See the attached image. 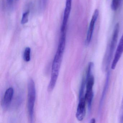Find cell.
I'll return each mask as SVG.
<instances>
[{
  "label": "cell",
  "instance_id": "5bb4252c",
  "mask_svg": "<svg viewBox=\"0 0 123 123\" xmlns=\"http://www.w3.org/2000/svg\"><path fill=\"white\" fill-rule=\"evenodd\" d=\"M19 0H7V4L9 6H12L15 5Z\"/></svg>",
  "mask_w": 123,
  "mask_h": 123
},
{
  "label": "cell",
  "instance_id": "7c38bea8",
  "mask_svg": "<svg viewBox=\"0 0 123 123\" xmlns=\"http://www.w3.org/2000/svg\"><path fill=\"white\" fill-rule=\"evenodd\" d=\"M47 0H39V7L41 9L43 10L46 7Z\"/></svg>",
  "mask_w": 123,
  "mask_h": 123
},
{
  "label": "cell",
  "instance_id": "30bf717a",
  "mask_svg": "<svg viewBox=\"0 0 123 123\" xmlns=\"http://www.w3.org/2000/svg\"><path fill=\"white\" fill-rule=\"evenodd\" d=\"M122 0H112L111 8L112 10L116 11L120 7Z\"/></svg>",
  "mask_w": 123,
  "mask_h": 123
},
{
  "label": "cell",
  "instance_id": "8fae6325",
  "mask_svg": "<svg viewBox=\"0 0 123 123\" xmlns=\"http://www.w3.org/2000/svg\"><path fill=\"white\" fill-rule=\"evenodd\" d=\"M29 11H26L23 14L21 20V24H25L28 23L29 21Z\"/></svg>",
  "mask_w": 123,
  "mask_h": 123
},
{
  "label": "cell",
  "instance_id": "2e32d148",
  "mask_svg": "<svg viewBox=\"0 0 123 123\" xmlns=\"http://www.w3.org/2000/svg\"><path fill=\"white\" fill-rule=\"evenodd\" d=\"M67 1H69V2H72V0H66Z\"/></svg>",
  "mask_w": 123,
  "mask_h": 123
},
{
  "label": "cell",
  "instance_id": "6da1fadb",
  "mask_svg": "<svg viewBox=\"0 0 123 123\" xmlns=\"http://www.w3.org/2000/svg\"><path fill=\"white\" fill-rule=\"evenodd\" d=\"M66 42L63 40L59 41V45L52 64L51 80L48 87V90L51 92L54 88L59 73L65 49Z\"/></svg>",
  "mask_w": 123,
  "mask_h": 123
},
{
  "label": "cell",
  "instance_id": "7a4b0ae2",
  "mask_svg": "<svg viewBox=\"0 0 123 123\" xmlns=\"http://www.w3.org/2000/svg\"><path fill=\"white\" fill-rule=\"evenodd\" d=\"M93 67V62H90L88 64L86 75V91L85 94V98L87 103L89 111L90 110L91 108L92 101L93 98V88L94 84V77L92 73Z\"/></svg>",
  "mask_w": 123,
  "mask_h": 123
},
{
  "label": "cell",
  "instance_id": "5b68a950",
  "mask_svg": "<svg viewBox=\"0 0 123 123\" xmlns=\"http://www.w3.org/2000/svg\"><path fill=\"white\" fill-rule=\"evenodd\" d=\"M85 95L79 96V101L77 108L76 117L79 121L83 120L86 114V102Z\"/></svg>",
  "mask_w": 123,
  "mask_h": 123
},
{
  "label": "cell",
  "instance_id": "9a60e30c",
  "mask_svg": "<svg viewBox=\"0 0 123 123\" xmlns=\"http://www.w3.org/2000/svg\"><path fill=\"white\" fill-rule=\"evenodd\" d=\"M91 122L92 123H94L95 122V119L94 118H92L91 120Z\"/></svg>",
  "mask_w": 123,
  "mask_h": 123
},
{
  "label": "cell",
  "instance_id": "9c48e42d",
  "mask_svg": "<svg viewBox=\"0 0 123 123\" xmlns=\"http://www.w3.org/2000/svg\"><path fill=\"white\" fill-rule=\"evenodd\" d=\"M31 49L30 47H27L25 49L23 53V59L26 62L31 60Z\"/></svg>",
  "mask_w": 123,
  "mask_h": 123
},
{
  "label": "cell",
  "instance_id": "277c9868",
  "mask_svg": "<svg viewBox=\"0 0 123 123\" xmlns=\"http://www.w3.org/2000/svg\"><path fill=\"white\" fill-rule=\"evenodd\" d=\"M99 15V11L98 9L95 10L92 16V18L90 22L88 30L87 32L86 39L85 40V43L86 46H88L90 43L92 37L93 31L95 27L96 23Z\"/></svg>",
  "mask_w": 123,
  "mask_h": 123
},
{
  "label": "cell",
  "instance_id": "52a82bcc",
  "mask_svg": "<svg viewBox=\"0 0 123 123\" xmlns=\"http://www.w3.org/2000/svg\"><path fill=\"white\" fill-rule=\"evenodd\" d=\"M119 24L118 23H117L115 25L113 31V34H112V38L110 45V49H109V55L111 57L113 55L114 50L116 47L118 40V37L119 33Z\"/></svg>",
  "mask_w": 123,
  "mask_h": 123
},
{
  "label": "cell",
  "instance_id": "3957f363",
  "mask_svg": "<svg viewBox=\"0 0 123 123\" xmlns=\"http://www.w3.org/2000/svg\"><path fill=\"white\" fill-rule=\"evenodd\" d=\"M28 109L29 118L31 123L34 119V105L36 98V90L35 83L33 79H29L28 85Z\"/></svg>",
  "mask_w": 123,
  "mask_h": 123
},
{
  "label": "cell",
  "instance_id": "8992f818",
  "mask_svg": "<svg viewBox=\"0 0 123 123\" xmlns=\"http://www.w3.org/2000/svg\"><path fill=\"white\" fill-rule=\"evenodd\" d=\"M123 53V33L118 44L111 65V69L114 70Z\"/></svg>",
  "mask_w": 123,
  "mask_h": 123
},
{
  "label": "cell",
  "instance_id": "ba28073f",
  "mask_svg": "<svg viewBox=\"0 0 123 123\" xmlns=\"http://www.w3.org/2000/svg\"><path fill=\"white\" fill-rule=\"evenodd\" d=\"M13 93L14 90L12 87L9 88L6 91L2 102L3 106L5 108H7L10 105Z\"/></svg>",
  "mask_w": 123,
  "mask_h": 123
},
{
  "label": "cell",
  "instance_id": "4fadbf2b",
  "mask_svg": "<svg viewBox=\"0 0 123 123\" xmlns=\"http://www.w3.org/2000/svg\"><path fill=\"white\" fill-rule=\"evenodd\" d=\"M120 122H123V97L121 105V109L120 111Z\"/></svg>",
  "mask_w": 123,
  "mask_h": 123
}]
</instances>
